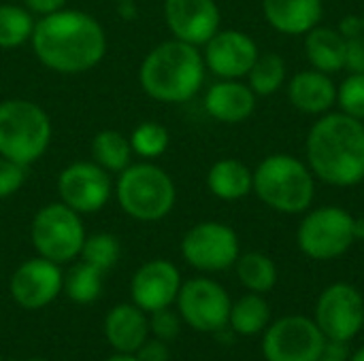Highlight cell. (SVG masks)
I'll return each instance as SVG.
<instances>
[{"instance_id":"1","label":"cell","mask_w":364,"mask_h":361,"mask_svg":"<svg viewBox=\"0 0 364 361\" xmlns=\"http://www.w3.org/2000/svg\"><path fill=\"white\" fill-rule=\"evenodd\" d=\"M36 60L58 74H83L107 55L102 23L79 9H60L34 23L30 38Z\"/></svg>"},{"instance_id":"2","label":"cell","mask_w":364,"mask_h":361,"mask_svg":"<svg viewBox=\"0 0 364 361\" xmlns=\"http://www.w3.org/2000/svg\"><path fill=\"white\" fill-rule=\"evenodd\" d=\"M307 166L314 177L335 187L364 181V121L341 111L320 115L305 140Z\"/></svg>"},{"instance_id":"3","label":"cell","mask_w":364,"mask_h":361,"mask_svg":"<svg viewBox=\"0 0 364 361\" xmlns=\"http://www.w3.org/2000/svg\"><path fill=\"white\" fill-rule=\"evenodd\" d=\"M205 74L207 66L200 49L171 38L147 51L139 68V83L158 102L183 104L203 89Z\"/></svg>"},{"instance_id":"4","label":"cell","mask_w":364,"mask_h":361,"mask_svg":"<svg viewBox=\"0 0 364 361\" xmlns=\"http://www.w3.org/2000/svg\"><path fill=\"white\" fill-rule=\"evenodd\" d=\"M254 194L275 213L301 215L316 200V177L307 162L290 153H273L254 170Z\"/></svg>"},{"instance_id":"5","label":"cell","mask_w":364,"mask_h":361,"mask_svg":"<svg viewBox=\"0 0 364 361\" xmlns=\"http://www.w3.org/2000/svg\"><path fill=\"white\" fill-rule=\"evenodd\" d=\"M113 194L122 211L143 223L171 215L177 202V187L171 174L154 162H136L117 174Z\"/></svg>"},{"instance_id":"6","label":"cell","mask_w":364,"mask_h":361,"mask_svg":"<svg viewBox=\"0 0 364 361\" xmlns=\"http://www.w3.org/2000/svg\"><path fill=\"white\" fill-rule=\"evenodd\" d=\"M51 138V117L41 104L26 98L0 102V155L32 166L47 153Z\"/></svg>"},{"instance_id":"7","label":"cell","mask_w":364,"mask_h":361,"mask_svg":"<svg viewBox=\"0 0 364 361\" xmlns=\"http://www.w3.org/2000/svg\"><path fill=\"white\" fill-rule=\"evenodd\" d=\"M81 217L64 202L41 206L30 223V238L36 253L55 264H68L79 257L87 236Z\"/></svg>"},{"instance_id":"8","label":"cell","mask_w":364,"mask_h":361,"mask_svg":"<svg viewBox=\"0 0 364 361\" xmlns=\"http://www.w3.org/2000/svg\"><path fill=\"white\" fill-rule=\"evenodd\" d=\"M296 243L299 249L316 262L337 260L356 243L354 215L341 206L309 209L299 223Z\"/></svg>"},{"instance_id":"9","label":"cell","mask_w":364,"mask_h":361,"mask_svg":"<svg viewBox=\"0 0 364 361\" xmlns=\"http://www.w3.org/2000/svg\"><path fill=\"white\" fill-rule=\"evenodd\" d=\"M181 255L200 272H222L241 255L239 236L222 221H200L183 234Z\"/></svg>"},{"instance_id":"10","label":"cell","mask_w":364,"mask_h":361,"mask_svg":"<svg viewBox=\"0 0 364 361\" xmlns=\"http://www.w3.org/2000/svg\"><path fill=\"white\" fill-rule=\"evenodd\" d=\"M326 336L318 323L305 315H286L269 323L262 338L267 361H318Z\"/></svg>"},{"instance_id":"11","label":"cell","mask_w":364,"mask_h":361,"mask_svg":"<svg viewBox=\"0 0 364 361\" xmlns=\"http://www.w3.org/2000/svg\"><path fill=\"white\" fill-rule=\"evenodd\" d=\"M318 328L328 340L352 343L364 328V298L350 283L328 285L316 302Z\"/></svg>"},{"instance_id":"12","label":"cell","mask_w":364,"mask_h":361,"mask_svg":"<svg viewBox=\"0 0 364 361\" xmlns=\"http://www.w3.org/2000/svg\"><path fill=\"white\" fill-rule=\"evenodd\" d=\"M111 172L92 162H73L58 174L60 202L79 215H94L107 206L113 196Z\"/></svg>"},{"instance_id":"13","label":"cell","mask_w":364,"mask_h":361,"mask_svg":"<svg viewBox=\"0 0 364 361\" xmlns=\"http://www.w3.org/2000/svg\"><path fill=\"white\" fill-rule=\"evenodd\" d=\"M177 306L179 317L196 332H220L228 326L232 302L220 283L207 277H196L181 283Z\"/></svg>"},{"instance_id":"14","label":"cell","mask_w":364,"mask_h":361,"mask_svg":"<svg viewBox=\"0 0 364 361\" xmlns=\"http://www.w3.org/2000/svg\"><path fill=\"white\" fill-rule=\"evenodd\" d=\"M62 289L64 274L60 270V264L41 255L17 266L9 283L11 298L28 311H36L51 304Z\"/></svg>"},{"instance_id":"15","label":"cell","mask_w":364,"mask_h":361,"mask_svg":"<svg viewBox=\"0 0 364 361\" xmlns=\"http://www.w3.org/2000/svg\"><path fill=\"white\" fill-rule=\"evenodd\" d=\"M203 60L218 79H243L254 66L260 49L243 30H218L205 45Z\"/></svg>"},{"instance_id":"16","label":"cell","mask_w":364,"mask_h":361,"mask_svg":"<svg viewBox=\"0 0 364 361\" xmlns=\"http://www.w3.org/2000/svg\"><path fill=\"white\" fill-rule=\"evenodd\" d=\"M164 21L173 38L203 47L222 23L215 0H164Z\"/></svg>"},{"instance_id":"17","label":"cell","mask_w":364,"mask_h":361,"mask_svg":"<svg viewBox=\"0 0 364 361\" xmlns=\"http://www.w3.org/2000/svg\"><path fill=\"white\" fill-rule=\"evenodd\" d=\"M179 289L181 274L177 266L168 260H151L143 264L134 272L130 283L132 302L145 313L168 309L173 302H177Z\"/></svg>"},{"instance_id":"18","label":"cell","mask_w":364,"mask_h":361,"mask_svg":"<svg viewBox=\"0 0 364 361\" xmlns=\"http://www.w3.org/2000/svg\"><path fill=\"white\" fill-rule=\"evenodd\" d=\"M258 96L241 79H220L205 91V111L220 123H243L256 111Z\"/></svg>"},{"instance_id":"19","label":"cell","mask_w":364,"mask_h":361,"mask_svg":"<svg viewBox=\"0 0 364 361\" xmlns=\"http://www.w3.org/2000/svg\"><path fill=\"white\" fill-rule=\"evenodd\" d=\"M290 104L305 115H326L337 104V85L333 74H326L316 68L296 72L288 83Z\"/></svg>"},{"instance_id":"20","label":"cell","mask_w":364,"mask_h":361,"mask_svg":"<svg viewBox=\"0 0 364 361\" xmlns=\"http://www.w3.org/2000/svg\"><path fill=\"white\" fill-rule=\"evenodd\" d=\"M262 13L269 26L288 36H305L320 26L324 15L322 0H262Z\"/></svg>"},{"instance_id":"21","label":"cell","mask_w":364,"mask_h":361,"mask_svg":"<svg viewBox=\"0 0 364 361\" xmlns=\"http://www.w3.org/2000/svg\"><path fill=\"white\" fill-rule=\"evenodd\" d=\"M105 334L117 353L134 355L149 334V319L136 304H119L105 319Z\"/></svg>"},{"instance_id":"22","label":"cell","mask_w":364,"mask_h":361,"mask_svg":"<svg viewBox=\"0 0 364 361\" xmlns=\"http://www.w3.org/2000/svg\"><path fill=\"white\" fill-rule=\"evenodd\" d=\"M207 189L218 200L237 202L254 191V170L232 157L218 160L207 172Z\"/></svg>"},{"instance_id":"23","label":"cell","mask_w":364,"mask_h":361,"mask_svg":"<svg viewBox=\"0 0 364 361\" xmlns=\"http://www.w3.org/2000/svg\"><path fill=\"white\" fill-rule=\"evenodd\" d=\"M305 55L311 68L326 74L346 70V38L339 30L316 26L305 34Z\"/></svg>"},{"instance_id":"24","label":"cell","mask_w":364,"mask_h":361,"mask_svg":"<svg viewBox=\"0 0 364 361\" xmlns=\"http://www.w3.org/2000/svg\"><path fill=\"white\" fill-rule=\"evenodd\" d=\"M271 323V306L262 294H245L230 306L228 326L239 336H256Z\"/></svg>"},{"instance_id":"25","label":"cell","mask_w":364,"mask_h":361,"mask_svg":"<svg viewBox=\"0 0 364 361\" xmlns=\"http://www.w3.org/2000/svg\"><path fill=\"white\" fill-rule=\"evenodd\" d=\"M130 138L119 130H100L92 138V160L107 172L119 174L132 164Z\"/></svg>"},{"instance_id":"26","label":"cell","mask_w":364,"mask_h":361,"mask_svg":"<svg viewBox=\"0 0 364 361\" xmlns=\"http://www.w3.org/2000/svg\"><path fill=\"white\" fill-rule=\"evenodd\" d=\"M239 283L254 294H269L277 285V266L275 262L260 251H247L235 262Z\"/></svg>"},{"instance_id":"27","label":"cell","mask_w":364,"mask_h":361,"mask_svg":"<svg viewBox=\"0 0 364 361\" xmlns=\"http://www.w3.org/2000/svg\"><path fill=\"white\" fill-rule=\"evenodd\" d=\"M286 81V62L275 51L258 53L254 66L247 72V85L256 96H273Z\"/></svg>"},{"instance_id":"28","label":"cell","mask_w":364,"mask_h":361,"mask_svg":"<svg viewBox=\"0 0 364 361\" xmlns=\"http://www.w3.org/2000/svg\"><path fill=\"white\" fill-rule=\"evenodd\" d=\"M34 15L21 4H0V49H15L30 43Z\"/></svg>"},{"instance_id":"29","label":"cell","mask_w":364,"mask_h":361,"mask_svg":"<svg viewBox=\"0 0 364 361\" xmlns=\"http://www.w3.org/2000/svg\"><path fill=\"white\" fill-rule=\"evenodd\" d=\"M130 147L132 153L145 162H154L166 153L171 147V132L166 126L158 121H141L132 132H130Z\"/></svg>"},{"instance_id":"30","label":"cell","mask_w":364,"mask_h":361,"mask_svg":"<svg viewBox=\"0 0 364 361\" xmlns=\"http://www.w3.org/2000/svg\"><path fill=\"white\" fill-rule=\"evenodd\" d=\"M102 270L79 262L64 277V291L75 304H92L102 291Z\"/></svg>"},{"instance_id":"31","label":"cell","mask_w":364,"mask_h":361,"mask_svg":"<svg viewBox=\"0 0 364 361\" xmlns=\"http://www.w3.org/2000/svg\"><path fill=\"white\" fill-rule=\"evenodd\" d=\"M119 240L109 234V232H96V234H90L85 236V243L81 247V262L107 272L111 270L117 260H119Z\"/></svg>"},{"instance_id":"32","label":"cell","mask_w":364,"mask_h":361,"mask_svg":"<svg viewBox=\"0 0 364 361\" xmlns=\"http://www.w3.org/2000/svg\"><path fill=\"white\" fill-rule=\"evenodd\" d=\"M339 111L364 121V72H350L341 85H337Z\"/></svg>"},{"instance_id":"33","label":"cell","mask_w":364,"mask_h":361,"mask_svg":"<svg viewBox=\"0 0 364 361\" xmlns=\"http://www.w3.org/2000/svg\"><path fill=\"white\" fill-rule=\"evenodd\" d=\"M28 177V166H21L4 155H0V200L15 196Z\"/></svg>"},{"instance_id":"34","label":"cell","mask_w":364,"mask_h":361,"mask_svg":"<svg viewBox=\"0 0 364 361\" xmlns=\"http://www.w3.org/2000/svg\"><path fill=\"white\" fill-rule=\"evenodd\" d=\"M179 330H181V319H179L177 313L171 311V306L151 313L149 332H151L158 340L171 343V340H175V338L179 336Z\"/></svg>"},{"instance_id":"35","label":"cell","mask_w":364,"mask_h":361,"mask_svg":"<svg viewBox=\"0 0 364 361\" xmlns=\"http://www.w3.org/2000/svg\"><path fill=\"white\" fill-rule=\"evenodd\" d=\"M346 70L364 72V34L346 38Z\"/></svg>"},{"instance_id":"36","label":"cell","mask_w":364,"mask_h":361,"mask_svg":"<svg viewBox=\"0 0 364 361\" xmlns=\"http://www.w3.org/2000/svg\"><path fill=\"white\" fill-rule=\"evenodd\" d=\"M139 361H168L171 353H168V347L164 340H145L141 345V349L134 353Z\"/></svg>"},{"instance_id":"37","label":"cell","mask_w":364,"mask_h":361,"mask_svg":"<svg viewBox=\"0 0 364 361\" xmlns=\"http://www.w3.org/2000/svg\"><path fill=\"white\" fill-rule=\"evenodd\" d=\"M350 343L346 340H328L324 343V351L318 361H350Z\"/></svg>"},{"instance_id":"38","label":"cell","mask_w":364,"mask_h":361,"mask_svg":"<svg viewBox=\"0 0 364 361\" xmlns=\"http://www.w3.org/2000/svg\"><path fill=\"white\" fill-rule=\"evenodd\" d=\"M21 2L32 15L43 17V15H49V13H55L60 9H64L68 0H21Z\"/></svg>"},{"instance_id":"39","label":"cell","mask_w":364,"mask_h":361,"mask_svg":"<svg viewBox=\"0 0 364 361\" xmlns=\"http://www.w3.org/2000/svg\"><path fill=\"white\" fill-rule=\"evenodd\" d=\"M339 34L343 38H354V36H363L364 34V19L360 15H346L339 23Z\"/></svg>"},{"instance_id":"40","label":"cell","mask_w":364,"mask_h":361,"mask_svg":"<svg viewBox=\"0 0 364 361\" xmlns=\"http://www.w3.org/2000/svg\"><path fill=\"white\" fill-rule=\"evenodd\" d=\"M113 4H115V11H117V15H119L124 21H132V19L139 15L136 0H113Z\"/></svg>"},{"instance_id":"41","label":"cell","mask_w":364,"mask_h":361,"mask_svg":"<svg viewBox=\"0 0 364 361\" xmlns=\"http://www.w3.org/2000/svg\"><path fill=\"white\" fill-rule=\"evenodd\" d=\"M354 236L356 240H364V217H354Z\"/></svg>"},{"instance_id":"42","label":"cell","mask_w":364,"mask_h":361,"mask_svg":"<svg viewBox=\"0 0 364 361\" xmlns=\"http://www.w3.org/2000/svg\"><path fill=\"white\" fill-rule=\"evenodd\" d=\"M105 361H139L136 360V355H130V353H117V355H113V357H109V360Z\"/></svg>"},{"instance_id":"43","label":"cell","mask_w":364,"mask_h":361,"mask_svg":"<svg viewBox=\"0 0 364 361\" xmlns=\"http://www.w3.org/2000/svg\"><path fill=\"white\" fill-rule=\"evenodd\" d=\"M350 361H364V347L360 349H356L352 355H350Z\"/></svg>"},{"instance_id":"44","label":"cell","mask_w":364,"mask_h":361,"mask_svg":"<svg viewBox=\"0 0 364 361\" xmlns=\"http://www.w3.org/2000/svg\"><path fill=\"white\" fill-rule=\"evenodd\" d=\"M23 361H47V360H23Z\"/></svg>"},{"instance_id":"45","label":"cell","mask_w":364,"mask_h":361,"mask_svg":"<svg viewBox=\"0 0 364 361\" xmlns=\"http://www.w3.org/2000/svg\"><path fill=\"white\" fill-rule=\"evenodd\" d=\"M0 361H2V357H0Z\"/></svg>"},{"instance_id":"46","label":"cell","mask_w":364,"mask_h":361,"mask_svg":"<svg viewBox=\"0 0 364 361\" xmlns=\"http://www.w3.org/2000/svg\"><path fill=\"white\" fill-rule=\"evenodd\" d=\"M363 19H364V15H363Z\"/></svg>"}]
</instances>
